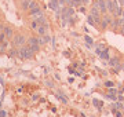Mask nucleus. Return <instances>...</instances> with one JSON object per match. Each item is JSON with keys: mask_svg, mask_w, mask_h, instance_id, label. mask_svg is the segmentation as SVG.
Segmentation results:
<instances>
[{"mask_svg": "<svg viewBox=\"0 0 124 117\" xmlns=\"http://www.w3.org/2000/svg\"><path fill=\"white\" fill-rule=\"evenodd\" d=\"M105 86L110 88V87H113V83H112V81H106V83H105Z\"/></svg>", "mask_w": 124, "mask_h": 117, "instance_id": "obj_30", "label": "nucleus"}, {"mask_svg": "<svg viewBox=\"0 0 124 117\" xmlns=\"http://www.w3.org/2000/svg\"><path fill=\"white\" fill-rule=\"evenodd\" d=\"M123 102H124V99H123Z\"/></svg>", "mask_w": 124, "mask_h": 117, "instance_id": "obj_35", "label": "nucleus"}, {"mask_svg": "<svg viewBox=\"0 0 124 117\" xmlns=\"http://www.w3.org/2000/svg\"><path fill=\"white\" fill-rule=\"evenodd\" d=\"M79 11H80V13H85V7H81V6H80Z\"/></svg>", "mask_w": 124, "mask_h": 117, "instance_id": "obj_31", "label": "nucleus"}, {"mask_svg": "<svg viewBox=\"0 0 124 117\" xmlns=\"http://www.w3.org/2000/svg\"><path fill=\"white\" fill-rule=\"evenodd\" d=\"M0 117H7V112L6 110H0Z\"/></svg>", "mask_w": 124, "mask_h": 117, "instance_id": "obj_29", "label": "nucleus"}, {"mask_svg": "<svg viewBox=\"0 0 124 117\" xmlns=\"http://www.w3.org/2000/svg\"><path fill=\"white\" fill-rule=\"evenodd\" d=\"M31 1H32V0H23L22 4H21V6H22V8L23 10H29V4H31Z\"/></svg>", "mask_w": 124, "mask_h": 117, "instance_id": "obj_20", "label": "nucleus"}, {"mask_svg": "<svg viewBox=\"0 0 124 117\" xmlns=\"http://www.w3.org/2000/svg\"><path fill=\"white\" fill-rule=\"evenodd\" d=\"M105 96H106L108 99H112V101H116V99H117V95H113V94H106Z\"/></svg>", "mask_w": 124, "mask_h": 117, "instance_id": "obj_26", "label": "nucleus"}, {"mask_svg": "<svg viewBox=\"0 0 124 117\" xmlns=\"http://www.w3.org/2000/svg\"><path fill=\"white\" fill-rule=\"evenodd\" d=\"M72 15H73V7H72V6H65V7H62V15H61V18L63 19V21L69 19Z\"/></svg>", "mask_w": 124, "mask_h": 117, "instance_id": "obj_4", "label": "nucleus"}, {"mask_svg": "<svg viewBox=\"0 0 124 117\" xmlns=\"http://www.w3.org/2000/svg\"><path fill=\"white\" fill-rule=\"evenodd\" d=\"M123 25V21H121V18H115V19H112V23H110V26L113 30H117L120 26Z\"/></svg>", "mask_w": 124, "mask_h": 117, "instance_id": "obj_7", "label": "nucleus"}, {"mask_svg": "<svg viewBox=\"0 0 124 117\" xmlns=\"http://www.w3.org/2000/svg\"><path fill=\"white\" fill-rule=\"evenodd\" d=\"M29 15H31L32 18H35V19L41 18V17H44V14H43V11H41V10H40L39 7H36V8L29 10Z\"/></svg>", "mask_w": 124, "mask_h": 117, "instance_id": "obj_5", "label": "nucleus"}, {"mask_svg": "<svg viewBox=\"0 0 124 117\" xmlns=\"http://www.w3.org/2000/svg\"><path fill=\"white\" fill-rule=\"evenodd\" d=\"M88 25H91V26H95V21H94V18L91 17V15H88Z\"/></svg>", "mask_w": 124, "mask_h": 117, "instance_id": "obj_25", "label": "nucleus"}, {"mask_svg": "<svg viewBox=\"0 0 124 117\" xmlns=\"http://www.w3.org/2000/svg\"><path fill=\"white\" fill-rule=\"evenodd\" d=\"M109 94H113V95H117V94H120L119 92V90H116V88H109Z\"/></svg>", "mask_w": 124, "mask_h": 117, "instance_id": "obj_27", "label": "nucleus"}, {"mask_svg": "<svg viewBox=\"0 0 124 117\" xmlns=\"http://www.w3.org/2000/svg\"><path fill=\"white\" fill-rule=\"evenodd\" d=\"M57 96H58V99L61 101L62 103H68V98H66V95H63V94L61 92V91H58V92H57Z\"/></svg>", "mask_w": 124, "mask_h": 117, "instance_id": "obj_15", "label": "nucleus"}, {"mask_svg": "<svg viewBox=\"0 0 124 117\" xmlns=\"http://www.w3.org/2000/svg\"><path fill=\"white\" fill-rule=\"evenodd\" d=\"M121 69H123V70H124V63H123V65H121Z\"/></svg>", "mask_w": 124, "mask_h": 117, "instance_id": "obj_33", "label": "nucleus"}, {"mask_svg": "<svg viewBox=\"0 0 124 117\" xmlns=\"http://www.w3.org/2000/svg\"><path fill=\"white\" fill-rule=\"evenodd\" d=\"M3 33H4V36L7 37V39H11V37H14L13 29H11L10 26H4V29H3Z\"/></svg>", "mask_w": 124, "mask_h": 117, "instance_id": "obj_10", "label": "nucleus"}, {"mask_svg": "<svg viewBox=\"0 0 124 117\" xmlns=\"http://www.w3.org/2000/svg\"><path fill=\"white\" fill-rule=\"evenodd\" d=\"M81 4H83V0H72V3H70L72 7H80Z\"/></svg>", "mask_w": 124, "mask_h": 117, "instance_id": "obj_19", "label": "nucleus"}, {"mask_svg": "<svg viewBox=\"0 0 124 117\" xmlns=\"http://www.w3.org/2000/svg\"><path fill=\"white\" fill-rule=\"evenodd\" d=\"M105 1H106L108 11L110 14H115V0H105Z\"/></svg>", "mask_w": 124, "mask_h": 117, "instance_id": "obj_9", "label": "nucleus"}, {"mask_svg": "<svg viewBox=\"0 0 124 117\" xmlns=\"http://www.w3.org/2000/svg\"><path fill=\"white\" fill-rule=\"evenodd\" d=\"M7 45H8L7 41H0V51H4V50L7 48Z\"/></svg>", "mask_w": 124, "mask_h": 117, "instance_id": "obj_21", "label": "nucleus"}, {"mask_svg": "<svg viewBox=\"0 0 124 117\" xmlns=\"http://www.w3.org/2000/svg\"><path fill=\"white\" fill-rule=\"evenodd\" d=\"M123 4H124V0H123Z\"/></svg>", "mask_w": 124, "mask_h": 117, "instance_id": "obj_34", "label": "nucleus"}, {"mask_svg": "<svg viewBox=\"0 0 124 117\" xmlns=\"http://www.w3.org/2000/svg\"><path fill=\"white\" fill-rule=\"evenodd\" d=\"M28 43V47L33 51V52H36V51H39L40 48V44H41V41H40V37H31L29 40L26 41Z\"/></svg>", "mask_w": 124, "mask_h": 117, "instance_id": "obj_1", "label": "nucleus"}, {"mask_svg": "<svg viewBox=\"0 0 124 117\" xmlns=\"http://www.w3.org/2000/svg\"><path fill=\"white\" fill-rule=\"evenodd\" d=\"M108 62H109V65H110V66H113V68H115V66H117V65H120V58H117V57H115V58H110L109 61H108Z\"/></svg>", "mask_w": 124, "mask_h": 117, "instance_id": "obj_14", "label": "nucleus"}, {"mask_svg": "<svg viewBox=\"0 0 124 117\" xmlns=\"http://www.w3.org/2000/svg\"><path fill=\"white\" fill-rule=\"evenodd\" d=\"M93 105L95 106V108H98L99 110L102 109V106H103V102H101V101H98V99H93Z\"/></svg>", "mask_w": 124, "mask_h": 117, "instance_id": "obj_17", "label": "nucleus"}, {"mask_svg": "<svg viewBox=\"0 0 124 117\" xmlns=\"http://www.w3.org/2000/svg\"><path fill=\"white\" fill-rule=\"evenodd\" d=\"M108 47H106V44H103V43H99V44H97L95 45V52H97V55H99L102 52V51H105Z\"/></svg>", "mask_w": 124, "mask_h": 117, "instance_id": "obj_11", "label": "nucleus"}, {"mask_svg": "<svg viewBox=\"0 0 124 117\" xmlns=\"http://www.w3.org/2000/svg\"><path fill=\"white\" fill-rule=\"evenodd\" d=\"M31 28H32V29H37V28H39V22H37L36 19H33L32 23H31Z\"/></svg>", "mask_w": 124, "mask_h": 117, "instance_id": "obj_23", "label": "nucleus"}, {"mask_svg": "<svg viewBox=\"0 0 124 117\" xmlns=\"http://www.w3.org/2000/svg\"><path fill=\"white\" fill-rule=\"evenodd\" d=\"M112 113H113V114H115L116 117H123V113L120 112V110H117V109H115V108H113V110H112Z\"/></svg>", "mask_w": 124, "mask_h": 117, "instance_id": "obj_22", "label": "nucleus"}, {"mask_svg": "<svg viewBox=\"0 0 124 117\" xmlns=\"http://www.w3.org/2000/svg\"><path fill=\"white\" fill-rule=\"evenodd\" d=\"M3 29H4V28H3V25H1V23H0V32H3Z\"/></svg>", "mask_w": 124, "mask_h": 117, "instance_id": "obj_32", "label": "nucleus"}, {"mask_svg": "<svg viewBox=\"0 0 124 117\" xmlns=\"http://www.w3.org/2000/svg\"><path fill=\"white\" fill-rule=\"evenodd\" d=\"M110 23H112V17L110 15H103V18L101 19V23H99V25H101V29L105 30L108 26H110Z\"/></svg>", "mask_w": 124, "mask_h": 117, "instance_id": "obj_6", "label": "nucleus"}, {"mask_svg": "<svg viewBox=\"0 0 124 117\" xmlns=\"http://www.w3.org/2000/svg\"><path fill=\"white\" fill-rule=\"evenodd\" d=\"M99 58L102 61H109L110 59V55H109V48H106L105 51H102L101 54H99Z\"/></svg>", "mask_w": 124, "mask_h": 117, "instance_id": "obj_12", "label": "nucleus"}, {"mask_svg": "<svg viewBox=\"0 0 124 117\" xmlns=\"http://www.w3.org/2000/svg\"><path fill=\"white\" fill-rule=\"evenodd\" d=\"M84 40H85V43H87L85 45H87L88 48H91V47H93V44H94V40L88 36V35H85V36H84Z\"/></svg>", "mask_w": 124, "mask_h": 117, "instance_id": "obj_16", "label": "nucleus"}, {"mask_svg": "<svg viewBox=\"0 0 124 117\" xmlns=\"http://www.w3.org/2000/svg\"><path fill=\"white\" fill-rule=\"evenodd\" d=\"M47 28H48V25H40V26L37 28V33H39L40 36L47 35Z\"/></svg>", "mask_w": 124, "mask_h": 117, "instance_id": "obj_13", "label": "nucleus"}, {"mask_svg": "<svg viewBox=\"0 0 124 117\" xmlns=\"http://www.w3.org/2000/svg\"><path fill=\"white\" fill-rule=\"evenodd\" d=\"M26 44V39L22 36V35H15L13 37V45L14 47H23V45Z\"/></svg>", "mask_w": 124, "mask_h": 117, "instance_id": "obj_3", "label": "nucleus"}, {"mask_svg": "<svg viewBox=\"0 0 124 117\" xmlns=\"http://www.w3.org/2000/svg\"><path fill=\"white\" fill-rule=\"evenodd\" d=\"M33 54H35V52H33L28 45H23V47L19 48V57L23 58V59H32L33 58Z\"/></svg>", "mask_w": 124, "mask_h": 117, "instance_id": "obj_2", "label": "nucleus"}, {"mask_svg": "<svg viewBox=\"0 0 124 117\" xmlns=\"http://www.w3.org/2000/svg\"><path fill=\"white\" fill-rule=\"evenodd\" d=\"M113 108L115 109H124V106H123V103H116Z\"/></svg>", "mask_w": 124, "mask_h": 117, "instance_id": "obj_28", "label": "nucleus"}, {"mask_svg": "<svg viewBox=\"0 0 124 117\" xmlns=\"http://www.w3.org/2000/svg\"><path fill=\"white\" fill-rule=\"evenodd\" d=\"M40 40H41V44H43V43H48V41L51 40V39H50V36L44 35V36H43V39H40Z\"/></svg>", "mask_w": 124, "mask_h": 117, "instance_id": "obj_24", "label": "nucleus"}, {"mask_svg": "<svg viewBox=\"0 0 124 117\" xmlns=\"http://www.w3.org/2000/svg\"><path fill=\"white\" fill-rule=\"evenodd\" d=\"M10 55H11V57H19V48L14 47V48L10 51Z\"/></svg>", "mask_w": 124, "mask_h": 117, "instance_id": "obj_18", "label": "nucleus"}, {"mask_svg": "<svg viewBox=\"0 0 124 117\" xmlns=\"http://www.w3.org/2000/svg\"><path fill=\"white\" fill-rule=\"evenodd\" d=\"M98 8L101 14H106V1L105 0H98Z\"/></svg>", "mask_w": 124, "mask_h": 117, "instance_id": "obj_8", "label": "nucleus"}]
</instances>
